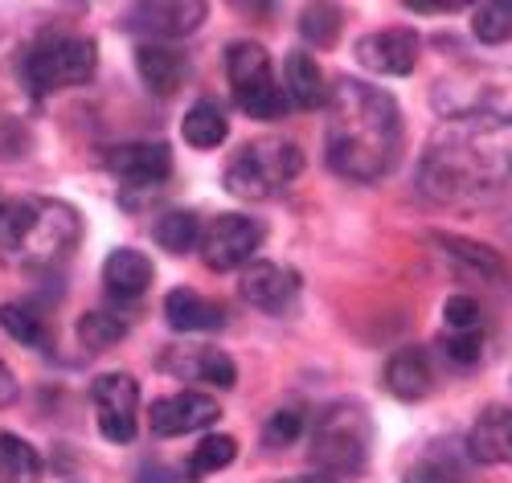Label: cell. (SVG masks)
I'll return each instance as SVG.
<instances>
[{
	"mask_svg": "<svg viewBox=\"0 0 512 483\" xmlns=\"http://www.w3.org/2000/svg\"><path fill=\"white\" fill-rule=\"evenodd\" d=\"M300 434H304V418L300 414H295V410H275L271 422L263 426V443L271 451H279V447H291Z\"/></svg>",
	"mask_w": 512,
	"mask_h": 483,
	"instance_id": "cell-34",
	"label": "cell"
},
{
	"mask_svg": "<svg viewBox=\"0 0 512 483\" xmlns=\"http://www.w3.org/2000/svg\"><path fill=\"white\" fill-rule=\"evenodd\" d=\"M373 447V422L361 402H332L312 422V463L332 479H353L365 471Z\"/></svg>",
	"mask_w": 512,
	"mask_h": 483,
	"instance_id": "cell-5",
	"label": "cell"
},
{
	"mask_svg": "<svg viewBox=\"0 0 512 483\" xmlns=\"http://www.w3.org/2000/svg\"><path fill=\"white\" fill-rule=\"evenodd\" d=\"M181 136H185V144L197 148V152L222 148L226 136H230V119H226V111L213 103V99H197V103L185 111V119H181Z\"/></svg>",
	"mask_w": 512,
	"mask_h": 483,
	"instance_id": "cell-22",
	"label": "cell"
},
{
	"mask_svg": "<svg viewBox=\"0 0 512 483\" xmlns=\"http://www.w3.org/2000/svg\"><path fill=\"white\" fill-rule=\"evenodd\" d=\"M91 398L99 410V434L107 443H132L140 430V385L132 373H103L91 385Z\"/></svg>",
	"mask_w": 512,
	"mask_h": 483,
	"instance_id": "cell-10",
	"label": "cell"
},
{
	"mask_svg": "<svg viewBox=\"0 0 512 483\" xmlns=\"http://www.w3.org/2000/svg\"><path fill=\"white\" fill-rule=\"evenodd\" d=\"M173 369L193 377V381H205L213 389H234V381H238V369H234V361L222 353V348H193V353L185 361H177Z\"/></svg>",
	"mask_w": 512,
	"mask_h": 483,
	"instance_id": "cell-25",
	"label": "cell"
},
{
	"mask_svg": "<svg viewBox=\"0 0 512 483\" xmlns=\"http://www.w3.org/2000/svg\"><path fill=\"white\" fill-rule=\"evenodd\" d=\"M107 168L127 185H164L173 177V148L164 140H136V144H119L107 152Z\"/></svg>",
	"mask_w": 512,
	"mask_h": 483,
	"instance_id": "cell-15",
	"label": "cell"
},
{
	"mask_svg": "<svg viewBox=\"0 0 512 483\" xmlns=\"http://www.w3.org/2000/svg\"><path fill=\"white\" fill-rule=\"evenodd\" d=\"M82 242V217L58 197H25L0 209V254L21 267H58Z\"/></svg>",
	"mask_w": 512,
	"mask_h": 483,
	"instance_id": "cell-3",
	"label": "cell"
},
{
	"mask_svg": "<svg viewBox=\"0 0 512 483\" xmlns=\"http://www.w3.org/2000/svg\"><path fill=\"white\" fill-rule=\"evenodd\" d=\"M0 328H5L25 348H46L50 344L46 320H41L33 307H25V303H0Z\"/></svg>",
	"mask_w": 512,
	"mask_h": 483,
	"instance_id": "cell-27",
	"label": "cell"
},
{
	"mask_svg": "<svg viewBox=\"0 0 512 483\" xmlns=\"http://www.w3.org/2000/svg\"><path fill=\"white\" fill-rule=\"evenodd\" d=\"M152 238L160 250L168 254H189L201 246V222H197V213L193 209H168L156 217V226H152Z\"/></svg>",
	"mask_w": 512,
	"mask_h": 483,
	"instance_id": "cell-24",
	"label": "cell"
},
{
	"mask_svg": "<svg viewBox=\"0 0 512 483\" xmlns=\"http://www.w3.org/2000/svg\"><path fill=\"white\" fill-rule=\"evenodd\" d=\"M156 279V267L144 250H132V246H115L107 258H103V283L115 299H140L148 295Z\"/></svg>",
	"mask_w": 512,
	"mask_h": 483,
	"instance_id": "cell-19",
	"label": "cell"
},
{
	"mask_svg": "<svg viewBox=\"0 0 512 483\" xmlns=\"http://www.w3.org/2000/svg\"><path fill=\"white\" fill-rule=\"evenodd\" d=\"M291 483H340V479H332V475H324V471H316V475H295Z\"/></svg>",
	"mask_w": 512,
	"mask_h": 483,
	"instance_id": "cell-38",
	"label": "cell"
},
{
	"mask_svg": "<svg viewBox=\"0 0 512 483\" xmlns=\"http://www.w3.org/2000/svg\"><path fill=\"white\" fill-rule=\"evenodd\" d=\"M0 479L5 483H37L41 479V455L13 430H0Z\"/></svg>",
	"mask_w": 512,
	"mask_h": 483,
	"instance_id": "cell-26",
	"label": "cell"
},
{
	"mask_svg": "<svg viewBox=\"0 0 512 483\" xmlns=\"http://www.w3.org/2000/svg\"><path fill=\"white\" fill-rule=\"evenodd\" d=\"M472 33L484 46H508L512 41V0H484V5H476Z\"/></svg>",
	"mask_w": 512,
	"mask_h": 483,
	"instance_id": "cell-28",
	"label": "cell"
},
{
	"mask_svg": "<svg viewBox=\"0 0 512 483\" xmlns=\"http://www.w3.org/2000/svg\"><path fill=\"white\" fill-rule=\"evenodd\" d=\"M459 0H410V13H455Z\"/></svg>",
	"mask_w": 512,
	"mask_h": 483,
	"instance_id": "cell-36",
	"label": "cell"
},
{
	"mask_svg": "<svg viewBox=\"0 0 512 483\" xmlns=\"http://www.w3.org/2000/svg\"><path fill=\"white\" fill-rule=\"evenodd\" d=\"M218 418H222V410L213 402V393H201V389H181L173 398H156L148 406V426L160 438H181L193 430H209Z\"/></svg>",
	"mask_w": 512,
	"mask_h": 483,
	"instance_id": "cell-11",
	"label": "cell"
},
{
	"mask_svg": "<svg viewBox=\"0 0 512 483\" xmlns=\"http://www.w3.org/2000/svg\"><path fill=\"white\" fill-rule=\"evenodd\" d=\"M136 70H140V78H144V86L152 95L168 99L185 86L189 58L177 46H164V41H144V46H136Z\"/></svg>",
	"mask_w": 512,
	"mask_h": 483,
	"instance_id": "cell-17",
	"label": "cell"
},
{
	"mask_svg": "<svg viewBox=\"0 0 512 483\" xmlns=\"http://www.w3.org/2000/svg\"><path fill=\"white\" fill-rule=\"evenodd\" d=\"M267 230L259 217H246V213H222L213 217V226L201 238V254H205V267L213 271H246L254 250L263 246Z\"/></svg>",
	"mask_w": 512,
	"mask_h": 483,
	"instance_id": "cell-9",
	"label": "cell"
},
{
	"mask_svg": "<svg viewBox=\"0 0 512 483\" xmlns=\"http://www.w3.org/2000/svg\"><path fill=\"white\" fill-rule=\"evenodd\" d=\"M0 209H5V205H0Z\"/></svg>",
	"mask_w": 512,
	"mask_h": 483,
	"instance_id": "cell-39",
	"label": "cell"
},
{
	"mask_svg": "<svg viewBox=\"0 0 512 483\" xmlns=\"http://www.w3.org/2000/svg\"><path fill=\"white\" fill-rule=\"evenodd\" d=\"M418 50H422V41L414 29L406 25H394V29H377V33H365L353 54L357 62L369 70V74H386V78H406L418 62Z\"/></svg>",
	"mask_w": 512,
	"mask_h": 483,
	"instance_id": "cell-12",
	"label": "cell"
},
{
	"mask_svg": "<svg viewBox=\"0 0 512 483\" xmlns=\"http://www.w3.org/2000/svg\"><path fill=\"white\" fill-rule=\"evenodd\" d=\"M431 242H435L451 262H459V267H463L467 275H476V279H492V283L504 275L500 254H496L492 246H484V242L459 238V234H431Z\"/></svg>",
	"mask_w": 512,
	"mask_h": 483,
	"instance_id": "cell-23",
	"label": "cell"
},
{
	"mask_svg": "<svg viewBox=\"0 0 512 483\" xmlns=\"http://www.w3.org/2000/svg\"><path fill=\"white\" fill-rule=\"evenodd\" d=\"M304 168V152L295 148L291 140H250L242 144L230 160H226V172H222V185L230 197L238 201H267L275 197L279 189H287Z\"/></svg>",
	"mask_w": 512,
	"mask_h": 483,
	"instance_id": "cell-6",
	"label": "cell"
},
{
	"mask_svg": "<svg viewBox=\"0 0 512 483\" xmlns=\"http://www.w3.org/2000/svg\"><path fill=\"white\" fill-rule=\"evenodd\" d=\"M283 91L287 103L312 111V107H328V86H324V70L308 50H291L283 58Z\"/></svg>",
	"mask_w": 512,
	"mask_h": 483,
	"instance_id": "cell-20",
	"label": "cell"
},
{
	"mask_svg": "<svg viewBox=\"0 0 512 483\" xmlns=\"http://www.w3.org/2000/svg\"><path fill=\"white\" fill-rule=\"evenodd\" d=\"M164 316L177 332H218L226 324L222 307L213 299H205V295H197L193 287H173L168 291L164 295Z\"/></svg>",
	"mask_w": 512,
	"mask_h": 483,
	"instance_id": "cell-21",
	"label": "cell"
},
{
	"mask_svg": "<svg viewBox=\"0 0 512 483\" xmlns=\"http://www.w3.org/2000/svg\"><path fill=\"white\" fill-rule=\"evenodd\" d=\"M17 398V381H13V373L5 369V361H0V406H9Z\"/></svg>",
	"mask_w": 512,
	"mask_h": 483,
	"instance_id": "cell-37",
	"label": "cell"
},
{
	"mask_svg": "<svg viewBox=\"0 0 512 483\" xmlns=\"http://www.w3.org/2000/svg\"><path fill=\"white\" fill-rule=\"evenodd\" d=\"M414 181L431 205H488L512 189V148H496L492 131L443 123L426 144Z\"/></svg>",
	"mask_w": 512,
	"mask_h": 483,
	"instance_id": "cell-2",
	"label": "cell"
},
{
	"mask_svg": "<svg viewBox=\"0 0 512 483\" xmlns=\"http://www.w3.org/2000/svg\"><path fill=\"white\" fill-rule=\"evenodd\" d=\"M95 70H99V46L91 37H74V33H41L21 62L25 86L37 99L91 82Z\"/></svg>",
	"mask_w": 512,
	"mask_h": 483,
	"instance_id": "cell-7",
	"label": "cell"
},
{
	"mask_svg": "<svg viewBox=\"0 0 512 483\" xmlns=\"http://www.w3.org/2000/svg\"><path fill=\"white\" fill-rule=\"evenodd\" d=\"M406 483H472V479H467L463 459H455L451 451H431L406 471Z\"/></svg>",
	"mask_w": 512,
	"mask_h": 483,
	"instance_id": "cell-30",
	"label": "cell"
},
{
	"mask_svg": "<svg viewBox=\"0 0 512 483\" xmlns=\"http://www.w3.org/2000/svg\"><path fill=\"white\" fill-rule=\"evenodd\" d=\"M439 353L459 369H472L484 357V332L480 328L476 332H447V336H439Z\"/></svg>",
	"mask_w": 512,
	"mask_h": 483,
	"instance_id": "cell-33",
	"label": "cell"
},
{
	"mask_svg": "<svg viewBox=\"0 0 512 483\" xmlns=\"http://www.w3.org/2000/svg\"><path fill=\"white\" fill-rule=\"evenodd\" d=\"M324 111V160L336 177L357 185L390 177L402 156V111L394 95L361 78H336Z\"/></svg>",
	"mask_w": 512,
	"mask_h": 483,
	"instance_id": "cell-1",
	"label": "cell"
},
{
	"mask_svg": "<svg viewBox=\"0 0 512 483\" xmlns=\"http://www.w3.org/2000/svg\"><path fill=\"white\" fill-rule=\"evenodd\" d=\"M127 336V320L111 316V312H87L78 320V340L91 348V353H103V348L119 344Z\"/></svg>",
	"mask_w": 512,
	"mask_h": 483,
	"instance_id": "cell-32",
	"label": "cell"
},
{
	"mask_svg": "<svg viewBox=\"0 0 512 483\" xmlns=\"http://www.w3.org/2000/svg\"><path fill=\"white\" fill-rule=\"evenodd\" d=\"M443 324H447V332H476L480 328V303L472 295H451L443 303Z\"/></svg>",
	"mask_w": 512,
	"mask_h": 483,
	"instance_id": "cell-35",
	"label": "cell"
},
{
	"mask_svg": "<svg viewBox=\"0 0 512 483\" xmlns=\"http://www.w3.org/2000/svg\"><path fill=\"white\" fill-rule=\"evenodd\" d=\"M340 25H345V13H340L336 5H308L304 17H300V33H304V41H312V50L336 46Z\"/></svg>",
	"mask_w": 512,
	"mask_h": 483,
	"instance_id": "cell-31",
	"label": "cell"
},
{
	"mask_svg": "<svg viewBox=\"0 0 512 483\" xmlns=\"http://www.w3.org/2000/svg\"><path fill=\"white\" fill-rule=\"evenodd\" d=\"M226 74H230V91L238 111H246L250 119H283L287 115V91L279 86V74L271 66V54L259 41H234L226 50Z\"/></svg>",
	"mask_w": 512,
	"mask_h": 483,
	"instance_id": "cell-8",
	"label": "cell"
},
{
	"mask_svg": "<svg viewBox=\"0 0 512 483\" xmlns=\"http://www.w3.org/2000/svg\"><path fill=\"white\" fill-rule=\"evenodd\" d=\"M431 107L459 127H512V62H455L431 82Z\"/></svg>",
	"mask_w": 512,
	"mask_h": 483,
	"instance_id": "cell-4",
	"label": "cell"
},
{
	"mask_svg": "<svg viewBox=\"0 0 512 483\" xmlns=\"http://www.w3.org/2000/svg\"><path fill=\"white\" fill-rule=\"evenodd\" d=\"M238 291L250 307H259L267 316H283L300 299V275L283 262H250L238 275Z\"/></svg>",
	"mask_w": 512,
	"mask_h": 483,
	"instance_id": "cell-13",
	"label": "cell"
},
{
	"mask_svg": "<svg viewBox=\"0 0 512 483\" xmlns=\"http://www.w3.org/2000/svg\"><path fill=\"white\" fill-rule=\"evenodd\" d=\"M386 389L394 393L398 402H422L426 393L435 389V369H431V357H426V348L418 344H406L398 353L386 361Z\"/></svg>",
	"mask_w": 512,
	"mask_h": 483,
	"instance_id": "cell-18",
	"label": "cell"
},
{
	"mask_svg": "<svg viewBox=\"0 0 512 483\" xmlns=\"http://www.w3.org/2000/svg\"><path fill=\"white\" fill-rule=\"evenodd\" d=\"M205 17L209 9L201 0H152V5L127 9V29L148 33L152 41H177V37L197 33Z\"/></svg>",
	"mask_w": 512,
	"mask_h": 483,
	"instance_id": "cell-14",
	"label": "cell"
},
{
	"mask_svg": "<svg viewBox=\"0 0 512 483\" xmlns=\"http://www.w3.org/2000/svg\"><path fill=\"white\" fill-rule=\"evenodd\" d=\"M234 455H238V443H234L230 434H205L201 443L193 447V455H189V475H193V479L213 475V471L230 467Z\"/></svg>",
	"mask_w": 512,
	"mask_h": 483,
	"instance_id": "cell-29",
	"label": "cell"
},
{
	"mask_svg": "<svg viewBox=\"0 0 512 483\" xmlns=\"http://www.w3.org/2000/svg\"><path fill=\"white\" fill-rule=\"evenodd\" d=\"M467 459L484 467H512V406H492L476 418L463 443Z\"/></svg>",
	"mask_w": 512,
	"mask_h": 483,
	"instance_id": "cell-16",
	"label": "cell"
}]
</instances>
